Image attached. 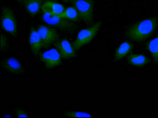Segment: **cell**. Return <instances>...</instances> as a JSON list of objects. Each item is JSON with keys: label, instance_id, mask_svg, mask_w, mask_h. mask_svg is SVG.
<instances>
[{"label": "cell", "instance_id": "1", "mask_svg": "<svg viewBox=\"0 0 158 118\" xmlns=\"http://www.w3.org/2000/svg\"><path fill=\"white\" fill-rule=\"evenodd\" d=\"M158 21L156 17L140 21L130 26L127 30L126 35L131 40L135 41H145L154 33Z\"/></svg>", "mask_w": 158, "mask_h": 118}, {"label": "cell", "instance_id": "2", "mask_svg": "<svg viewBox=\"0 0 158 118\" xmlns=\"http://www.w3.org/2000/svg\"><path fill=\"white\" fill-rule=\"evenodd\" d=\"M41 9L43 20L48 25L65 33H72L77 30V25L71 20L60 18L45 7L42 6Z\"/></svg>", "mask_w": 158, "mask_h": 118}, {"label": "cell", "instance_id": "3", "mask_svg": "<svg viewBox=\"0 0 158 118\" xmlns=\"http://www.w3.org/2000/svg\"><path fill=\"white\" fill-rule=\"evenodd\" d=\"M0 21L1 27L4 31L14 38L18 37V23L14 13L10 8L2 7Z\"/></svg>", "mask_w": 158, "mask_h": 118}, {"label": "cell", "instance_id": "4", "mask_svg": "<svg viewBox=\"0 0 158 118\" xmlns=\"http://www.w3.org/2000/svg\"><path fill=\"white\" fill-rule=\"evenodd\" d=\"M102 22L98 21L89 28L82 30L79 32L76 40L71 44L75 51L89 43L94 37L100 27Z\"/></svg>", "mask_w": 158, "mask_h": 118}, {"label": "cell", "instance_id": "5", "mask_svg": "<svg viewBox=\"0 0 158 118\" xmlns=\"http://www.w3.org/2000/svg\"><path fill=\"white\" fill-rule=\"evenodd\" d=\"M71 2L82 20L88 25L93 23V2L86 0H72Z\"/></svg>", "mask_w": 158, "mask_h": 118}, {"label": "cell", "instance_id": "6", "mask_svg": "<svg viewBox=\"0 0 158 118\" xmlns=\"http://www.w3.org/2000/svg\"><path fill=\"white\" fill-rule=\"evenodd\" d=\"M1 65L4 70L10 75L22 76L26 75L27 72L20 61L14 57H8L2 60Z\"/></svg>", "mask_w": 158, "mask_h": 118}, {"label": "cell", "instance_id": "7", "mask_svg": "<svg viewBox=\"0 0 158 118\" xmlns=\"http://www.w3.org/2000/svg\"><path fill=\"white\" fill-rule=\"evenodd\" d=\"M37 31L40 38L42 48H47L58 40L59 34L55 30L45 25H39Z\"/></svg>", "mask_w": 158, "mask_h": 118}, {"label": "cell", "instance_id": "8", "mask_svg": "<svg viewBox=\"0 0 158 118\" xmlns=\"http://www.w3.org/2000/svg\"><path fill=\"white\" fill-rule=\"evenodd\" d=\"M39 59L47 69L59 66L61 63V57L56 49H52L39 54Z\"/></svg>", "mask_w": 158, "mask_h": 118}, {"label": "cell", "instance_id": "9", "mask_svg": "<svg viewBox=\"0 0 158 118\" xmlns=\"http://www.w3.org/2000/svg\"><path fill=\"white\" fill-rule=\"evenodd\" d=\"M56 49L58 51L61 58L69 59L75 57L76 54L71 45L67 39L58 40L54 43Z\"/></svg>", "mask_w": 158, "mask_h": 118}, {"label": "cell", "instance_id": "10", "mask_svg": "<svg viewBox=\"0 0 158 118\" xmlns=\"http://www.w3.org/2000/svg\"><path fill=\"white\" fill-rule=\"evenodd\" d=\"M29 42L32 53L37 56L42 48L40 37L36 30L33 27L31 28L29 32Z\"/></svg>", "mask_w": 158, "mask_h": 118}, {"label": "cell", "instance_id": "11", "mask_svg": "<svg viewBox=\"0 0 158 118\" xmlns=\"http://www.w3.org/2000/svg\"><path fill=\"white\" fill-rule=\"evenodd\" d=\"M44 1V0H22L21 3L28 14L34 17L40 11Z\"/></svg>", "mask_w": 158, "mask_h": 118}, {"label": "cell", "instance_id": "12", "mask_svg": "<svg viewBox=\"0 0 158 118\" xmlns=\"http://www.w3.org/2000/svg\"><path fill=\"white\" fill-rule=\"evenodd\" d=\"M128 63L137 67L144 66L151 62V60L147 56L143 54H130L127 57Z\"/></svg>", "mask_w": 158, "mask_h": 118}, {"label": "cell", "instance_id": "13", "mask_svg": "<svg viewBox=\"0 0 158 118\" xmlns=\"http://www.w3.org/2000/svg\"><path fill=\"white\" fill-rule=\"evenodd\" d=\"M133 47V45L130 42L126 41L122 43L116 50L114 61L119 60L129 53Z\"/></svg>", "mask_w": 158, "mask_h": 118}, {"label": "cell", "instance_id": "14", "mask_svg": "<svg viewBox=\"0 0 158 118\" xmlns=\"http://www.w3.org/2000/svg\"><path fill=\"white\" fill-rule=\"evenodd\" d=\"M60 18L74 21L78 20L79 14L74 6L69 7L65 9L61 14L57 15Z\"/></svg>", "mask_w": 158, "mask_h": 118}, {"label": "cell", "instance_id": "15", "mask_svg": "<svg viewBox=\"0 0 158 118\" xmlns=\"http://www.w3.org/2000/svg\"><path fill=\"white\" fill-rule=\"evenodd\" d=\"M147 50L150 52L153 60L155 63L158 62V35L154 38L147 43Z\"/></svg>", "mask_w": 158, "mask_h": 118}, {"label": "cell", "instance_id": "16", "mask_svg": "<svg viewBox=\"0 0 158 118\" xmlns=\"http://www.w3.org/2000/svg\"><path fill=\"white\" fill-rule=\"evenodd\" d=\"M42 6L47 8L52 14L56 15L61 14L65 9L62 4L53 1H47L43 3Z\"/></svg>", "mask_w": 158, "mask_h": 118}, {"label": "cell", "instance_id": "17", "mask_svg": "<svg viewBox=\"0 0 158 118\" xmlns=\"http://www.w3.org/2000/svg\"><path fill=\"white\" fill-rule=\"evenodd\" d=\"M64 116L69 118L93 117V116L89 113L81 112L67 111L64 113Z\"/></svg>", "mask_w": 158, "mask_h": 118}, {"label": "cell", "instance_id": "18", "mask_svg": "<svg viewBox=\"0 0 158 118\" xmlns=\"http://www.w3.org/2000/svg\"><path fill=\"white\" fill-rule=\"evenodd\" d=\"M1 53H5L10 47V42L6 36L2 33L1 34Z\"/></svg>", "mask_w": 158, "mask_h": 118}, {"label": "cell", "instance_id": "19", "mask_svg": "<svg viewBox=\"0 0 158 118\" xmlns=\"http://www.w3.org/2000/svg\"><path fill=\"white\" fill-rule=\"evenodd\" d=\"M13 111L18 117H29V116L25 109L20 107H15Z\"/></svg>", "mask_w": 158, "mask_h": 118}, {"label": "cell", "instance_id": "20", "mask_svg": "<svg viewBox=\"0 0 158 118\" xmlns=\"http://www.w3.org/2000/svg\"><path fill=\"white\" fill-rule=\"evenodd\" d=\"M4 117H11V116L10 115L7 114L5 115H4L3 116Z\"/></svg>", "mask_w": 158, "mask_h": 118}, {"label": "cell", "instance_id": "21", "mask_svg": "<svg viewBox=\"0 0 158 118\" xmlns=\"http://www.w3.org/2000/svg\"><path fill=\"white\" fill-rule=\"evenodd\" d=\"M62 1L65 2H67L69 1L71 2L72 1V0H62Z\"/></svg>", "mask_w": 158, "mask_h": 118}, {"label": "cell", "instance_id": "22", "mask_svg": "<svg viewBox=\"0 0 158 118\" xmlns=\"http://www.w3.org/2000/svg\"><path fill=\"white\" fill-rule=\"evenodd\" d=\"M16 1L18 2L21 3L22 0H16Z\"/></svg>", "mask_w": 158, "mask_h": 118}, {"label": "cell", "instance_id": "23", "mask_svg": "<svg viewBox=\"0 0 158 118\" xmlns=\"http://www.w3.org/2000/svg\"><path fill=\"white\" fill-rule=\"evenodd\" d=\"M86 1H89V2H93V0H86Z\"/></svg>", "mask_w": 158, "mask_h": 118}, {"label": "cell", "instance_id": "24", "mask_svg": "<svg viewBox=\"0 0 158 118\" xmlns=\"http://www.w3.org/2000/svg\"><path fill=\"white\" fill-rule=\"evenodd\" d=\"M52 1H56L57 0H52Z\"/></svg>", "mask_w": 158, "mask_h": 118}]
</instances>
